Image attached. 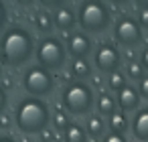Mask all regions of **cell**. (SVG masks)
<instances>
[{
    "label": "cell",
    "instance_id": "obj_16",
    "mask_svg": "<svg viewBox=\"0 0 148 142\" xmlns=\"http://www.w3.org/2000/svg\"><path fill=\"white\" fill-rule=\"evenodd\" d=\"M108 126H110V132H118V134H124L128 128H130V120L126 116V112H116L110 116L108 120Z\"/></svg>",
    "mask_w": 148,
    "mask_h": 142
},
{
    "label": "cell",
    "instance_id": "obj_23",
    "mask_svg": "<svg viewBox=\"0 0 148 142\" xmlns=\"http://www.w3.org/2000/svg\"><path fill=\"white\" fill-rule=\"evenodd\" d=\"M103 142H128L124 134H118V132H110L103 136Z\"/></svg>",
    "mask_w": 148,
    "mask_h": 142
},
{
    "label": "cell",
    "instance_id": "obj_28",
    "mask_svg": "<svg viewBox=\"0 0 148 142\" xmlns=\"http://www.w3.org/2000/svg\"><path fill=\"white\" fill-rule=\"evenodd\" d=\"M6 6H4V2H2V0H0V31H2V27L6 25Z\"/></svg>",
    "mask_w": 148,
    "mask_h": 142
},
{
    "label": "cell",
    "instance_id": "obj_7",
    "mask_svg": "<svg viewBox=\"0 0 148 142\" xmlns=\"http://www.w3.org/2000/svg\"><path fill=\"white\" fill-rule=\"evenodd\" d=\"M114 39L124 47H138L144 39L140 23L132 16H128V14L120 16L114 25Z\"/></svg>",
    "mask_w": 148,
    "mask_h": 142
},
{
    "label": "cell",
    "instance_id": "obj_17",
    "mask_svg": "<svg viewBox=\"0 0 148 142\" xmlns=\"http://www.w3.org/2000/svg\"><path fill=\"white\" fill-rule=\"evenodd\" d=\"M35 27H37V31H39V33H43V35L51 33V31H53V27H55L53 16H51L47 10H41V12L37 14V19H35Z\"/></svg>",
    "mask_w": 148,
    "mask_h": 142
},
{
    "label": "cell",
    "instance_id": "obj_34",
    "mask_svg": "<svg viewBox=\"0 0 148 142\" xmlns=\"http://www.w3.org/2000/svg\"><path fill=\"white\" fill-rule=\"evenodd\" d=\"M136 2H138L142 8H148V0H136Z\"/></svg>",
    "mask_w": 148,
    "mask_h": 142
},
{
    "label": "cell",
    "instance_id": "obj_27",
    "mask_svg": "<svg viewBox=\"0 0 148 142\" xmlns=\"http://www.w3.org/2000/svg\"><path fill=\"white\" fill-rule=\"evenodd\" d=\"M6 104H8V97H6V91L0 87V116L4 114V110H6Z\"/></svg>",
    "mask_w": 148,
    "mask_h": 142
},
{
    "label": "cell",
    "instance_id": "obj_19",
    "mask_svg": "<svg viewBox=\"0 0 148 142\" xmlns=\"http://www.w3.org/2000/svg\"><path fill=\"white\" fill-rule=\"evenodd\" d=\"M144 71H146V69L142 67V63H138V61H134V59L126 65V75H128L132 81H140V79L144 77Z\"/></svg>",
    "mask_w": 148,
    "mask_h": 142
},
{
    "label": "cell",
    "instance_id": "obj_13",
    "mask_svg": "<svg viewBox=\"0 0 148 142\" xmlns=\"http://www.w3.org/2000/svg\"><path fill=\"white\" fill-rule=\"evenodd\" d=\"M63 140L65 142H87V130L75 122H71L63 130Z\"/></svg>",
    "mask_w": 148,
    "mask_h": 142
},
{
    "label": "cell",
    "instance_id": "obj_3",
    "mask_svg": "<svg viewBox=\"0 0 148 142\" xmlns=\"http://www.w3.org/2000/svg\"><path fill=\"white\" fill-rule=\"evenodd\" d=\"M61 102H63L65 112L73 114V116L89 114L95 104L91 87L83 81H69L61 91Z\"/></svg>",
    "mask_w": 148,
    "mask_h": 142
},
{
    "label": "cell",
    "instance_id": "obj_18",
    "mask_svg": "<svg viewBox=\"0 0 148 142\" xmlns=\"http://www.w3.org/2000/svg\"><path fill=\"white\" fill-rule=\"evenodd\" d=\"M93 138H99V136H103V130H106V124H103V120H101V116L99 114H93V116H89L87 118V128H85Z\"/></svg>",
    "mask_w": 148,
    "mask_h": 142
},
{
    "label": "cell",
    "instance_id": "obj_8",
    "mask_svg": "<svg viewBox=\"0 0 148 142\" xmlns=\"http://www.w3.org/2000/svg\"><path fill=\"white\" fill-rule=\"evenodd\" d=\"M120 61H122V57H120V51H118L116 45H112V43L97 45V49L93 53V63L99 71H106V73L118 71Z\"/></svg>",
    "mask_w": 148,
    "mask_h": 142
},
{
    "label": "cell",
    "instance_id": "obj_35",
    "mask_svg": "<svg viewBox=\"0 0 148 142\" xmlns=\"http://www.w3.org/2000/svg\"><path fill=\"white\" fill-rule=\"evenodd\" d=\"M0 75H2V67H0Z\"/></svg>",
    "mask_w": 148,
    "mask_h": 142
},
{
    "label": "cell",
    "instance_id": "obj_15",
    "mask_svg": "<svg viewBox=\"0 0 148 142\" xmlns=\"http://www.w3.org/2000/svg\"><path fill=\"white\" fill-rule=\"evenodd\" d=\"M95 108H97V114L99 116H112L116 114V99L110 95V93H99V97L95 99Z\"/></svg>",
    "mask_w": 148,
    "mask_h": 142
},
{
    "label": "cell",
    "instance_id": "obj_5",
    "mask_svg": "<svg viewBox=\"0 0 148 142\" xmlns=\"http://www.w3.org/2000/svg\"><path fill=\"white\" fill-rule=\"evenodd\" d=\"M35 55H37V61L41 67L49 69V71H59L65 67L67 63V49L65 45L55 39V37H45L37 49H35Z\"/></svg>",
    "mask_w": 148,
    "mask_h": 142
},
{
    "label": "cell",
    "instance_id": "obj_21",
    "mask_svg": "<svg viewBox=\"0 0 148 142\" xmlns=\"http://www.w3.org/2000/svg\"><path fill=\"white\" fill-rule=\"evenodd\" d=\"M108 83H110V87H112L114 91H120L122 87H126V75H124L122 71H112Z\"/></svg>",
    "mask_w": 148,
    "mask_h": 142
},
{
    "label": "cell",
    "instance_id": "obj_4",
    "mask_svg": "<svg viewBox=\"0 0 148 142\" xmlns=\"http://www.w3.org/2000/svg\"><path fill=\"white\" fill-rule=\"evenodd\" d=\"M110 8L103 0H83L77 10V23L85 33H101L110 25Z\"/></svg>",
    "mask_w": 148,
    "mask_h": 142
},
{
    "label": "cell",
    "instance_id": "obj_25",
    "mask_svg": "<svg viewBox=\"0 0 148 142\" xmlns=\"http://www.w3.org/2000/svg\"><path fill=\"white\" fill-rule=\"evenodd\" d=\"M39 2L45 8H59V6H63V2H67V0H39Z\"/></svg>",
    "mask_w": 148,
    "mask_h": 142
},
{
    "label": "cell",
    "instance_id": "obj_33",
    "mask_svg": "<svg viewBox=\"0 0 148 142\" xmlns=\"http://www.w3.org/2000/svg\"><path fill=\"white\" fill-rule=\"evenodd\" d=\"M0 142H16V140L10 138V136H2V138H0Z\"/></svg>",
    "mask_w": 148,
    "mask_h": 142
},
{
    "label": "cell",
    "instance_id": "obj_20",
    "mask_svg": "<svg viewBox=\"0 0 148 142\" xmlns=\"http://www.w3.org/2000/svg\"><path fill=\"white\" fill-rule=\"evenodd\" d=\"M51 120H53V126L59 130V132H63L71 122H69V116H67V112H63V110H57L53 116H51Z\"/></svg>",
    "mask_w": 148,
    "mask_h": 142
},
{
    "label": "cell",
    "instance_id": "obj_32",
    "mask_svg": "<svg viewBox=\"0 0 148 142\" xmlns=\"http://www.w3.org/2000/svg\"><path fill=\"white\" fill-rule=\"evenodd\" d=\"M110 2H114V4H118V6H122V4H128L130 0H110Z\"/></svg>",
    "mask_w": 148,
    "mask_h": 142
},
{
    "label": "cell",
    "instance_id": "obj_30",
    "mask_svg": "<svg viewBox=\"0 0 148 142\" xmlns=\"http://www.w3.org/2000/svg\"><path fill=\"white\" fill-rule=\"evenodd\" d=\"M41 134H43V142H53V138H55V136H53V132H51V130H47V128H45Z\"/></svg>",
    "mask_w": 148,
    "mask_h": 142
},
{
    "label": "cell",
    "instance_id": "obj_31",
    "mask_svg": "<svg viewBox=\"0 0 148 142\" xmlns=\"http://www.w3.org/2000/svg\"><path fill=\"white\" fill-rule=\"evenodd\" d=\"M16 2H18L21 6H31V4L35 2V0H16Z\"/></svg>",
    "mask_w": 148,
    "mask_h": 142
},
{
    "label": "cell",
    "instance_id": "obj_11",
    "mask_svg": "<svg viewBox=\"0 0 148 142\" xmlns=\"http://www.w3.org/2000/svg\"><path fill=\"white\" fill-rule=\"evenodd\" d=\"M53 23L59 31L67 33V31H73V27L77 25V14L69 6H59L57 12L53 14Z\"/></svg>",
    "mask_w": 148,
    "mask_h": 142
},
{
    "label": "cell",
    "instance_id": "obj_12",
    "mask_svg": "<svg viewBox=\"0 0 148 142\" xmlns=\"http://www.w3.org/2000/svg\"><path fill=\"white\" fill-rule=\"evenodd\" d=\"M132 134L140 142H148V108H142L136 112L132 120Z\"/></svg>",
    "mask_w": 148,
    "mask_h": 142
},
{
    "label": "cell",
    "instance_id": "obj_9",
    "mask_svg": "<svg viewBox=\"0 0 148 142\" xmlns=\"http://www.w3.org/2000/svg\"><path fill=\"white\" fill-rule=\"evenodd\" d=\"M67 53L73 59L87 57L91 53V39L85 35V31H75L67 37Z\"/></svg>",
    "mask_w": 148,
    "mask_h": 142
},
{
    "label": "cell",
    "instance_id": "obj_14",
    "mask_svg": "<svg viewBox=\"0 0 148 142\" xmlns=\"http://www.w3.org/2000/svg\"><path fill=\"white\" fill-rule=\"evenodd\" d=\"M71 73H73V77H77V81H83V79L91 77V63L85 57L73 59L71 61Z\"/></svg>",
    "mask_w": 148,
    "mask_h": 142
},
{
    "label": "cell",
    "instance_id": "obj_10",
    "mask_svg": "<svg viewBox=\"0 0 148 142\" xmlns=\"http://www.w3.org/2000/svg\"><path fill=\"white\" fill-rule=\"evenodd\" d=\"M116 104H118V108H120L122 112H134V110L138 108V104H140V93H138V89L132 87V85L122 87V89L118 91Z\"/></svg>",
    "mask_w": 148,
    "mask_h": 142
},
{
    "label": "cell",
    "instance_id": "obj_29",
    "mask_svg": "<svg viewBox=\"0 0 148 142\" xmlns=\"http://www.w3.org/2000/svg\"><path fill=\"white\" fill-rule=\"evenodd\" d=\"M140 63H142L144 69H148V47L142 51V55H140Z\"/></svg>",
    "mask_w": 148,
    "mask_h": 142
},
{
    "label": "cell",
    "instance_id": "obj_1",
    "mask_svg": "<svg viewBox=\"0 0 148 142\" xmlns=\"http://www.w3.org/2000/svg\"><path fill=\"white\" fill-rule=\"evenodd\" d=\"M35 53V39L23 27H10L0 39V59L4 65H25Z\"/></svg>",
    "mask_w": 148,
    "mask_h": 142
},
{
    "label": "cell",
    "instance_id": "obj_26",
    "mask_svg": "<svg viewBox=\"0 0 148 142\" xmlns=\"http://www.w3.org/2000/svg\"><path fill=\"white\" fill-rule=\"evenodd\" d=\"M138 23H140V27H146V29H148V8H140V12H138Z\"/></svg>",
    "mask_w": 148,
    "mask_h": 142
},
{
    "label": "cell",
    "instance_id": "obj_24",
    "mask_svg": "<svg viewBox=\"0 0 148 142\" xmlns=\"http://www.w3.org/2000/svg\"><path fill=\"white\" fill-rule=\"evenodd\" d=\"M12 124H14V118L6 116V114L0 116V128H2V130H10V128H12Z\"/></svg>",
    "mask_w": 148,
    "mask_h": 142
},
{
    "label": "cell",
    "instance_id": "obj_22",
    "mask_svg": "<svg viewBox=\"0 0 148 142\" xmlns=\"http://www.w3.org/2000/svg\"><path fill=\"white\" fill-rule=\"evenodd\" d=\"M138 93H140V97L148 99V75H144V77L138 81Z\"/></svg>",
    "mask_w": 148,
    "mask_h": 142
},
{
    "label": "cell",
    "instance_id": "obj_2",
    "mask_svg": "<svg viewBox=\"0 0 148 142\" xmlns=\"http://www.w3.org/2000/svg\"><path fill=\"white\" fill-rule=\"evenodd\" d=\"M51 122L49 106L33 95L23 97L14 108V126L25 134H41Z\"/></svg>",
    "mask_w": 148,
    "mask_h": 142
},
{
    "label": "cell",
    "instance_id": "obj_6",
    "mask_svg": "<svg viewBox=\"0 0 148 142\" xmlns=\"http://www.w3.org/2000/svg\"><path fill=\"white\" fill-rule=\"evenodd\" d=\"M23 85L33 97H45L53 91L55 79H53L49 69H45L41 65H35V67L27 69V73L23 77Z\"/></svg>",
    "mask_w": 148,
    "mask_h": 142
}]
</instances>
